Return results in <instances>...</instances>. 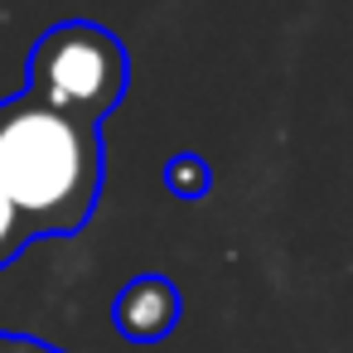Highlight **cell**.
<instances>
[{
  "mask_svg": "<svg viewBox=\"0 0 353 353\" xmlns=\"http://www.w3.org/2000/svg\"><path fill=\"white\" fill-rule=\"evenodd\" d=\"M0 189L34 237H73L102 199V131L15 92L0 102Z\"/></svg>",
  "mask_w": 353,
  "mask_h": 353,
  "instance_id": "obj_1",
  "label": "cell"
},
{
  "mask_svg": "<svg viewBox=\"0 0 353 353\" xmlns=\"http://www.w3.org/2000/svg\"><path fill=\"white\" fill-rule=\"evenodd\" d=\"M126 83H131L126 44L88 20H63L44 30L25 68V92L34 102L92 126H102V117L126 97Z\"/></svg>",
  "mask_w": 353,
  "mask_h": 353,
  "instance_id": "obj_2",
  "label": "cell"
},
{
  "mask_svg": "<svg viewBox=\"0 0 353 353\" xmlns=\"http://www.w3.org/2000/svg\"><path fill=\"white\" fill-rule=\"evenodd\" d=\"M179 314H184V305H179L174 281L155 276V271L126 281L117 290V300H112V324L131 343H160V339H170L179 329Z\"/></svg>",
  "mask_w": 353,
  "mask_h": 353,
  "instance_id": "obj_3",
  "label": "cell"
},
{
  "mask_svg": "<svg viewBox=\"0 0 353 353\" xmlns=\"http://www.w3.org/2000/svg\"><path fill=\"white\" fill-rule=\"evenodd\" d=\"M165 184H170V194H179V199H203L208 184H213V174H208V165H203L199 155H174V160L165 165Z\"/></svg>",
  "mask_w": 353,
  "mask_h": 353,
  "instance_id": "obj_4",
  "label": "cell"
},
{
  "mask_svg": "<svg viewBox=\"0 0 353 353\" xmlns=\"http://www.w3.org/2000/svg\"><path fill=\"white\" fill-rule=\"evenodd\" d=\"M30 242H34V232L25 228V218L15 213V203L6 199V189H0V266H10Z\"/></svg>",
  "mask_w": 353,
  "mask_h": 353,
  "instance_id": "obj_5",
  "label": "cell"
},
{
  "mask_svg": "<svg viewBox=\"0 0 353 353\" xmlns=\"http://www.w3.org/2000/svg\"><path fill=\"white\" fill-rule=\"evenodd\" d=\"M0 353H63V348L39 343V339H30V334H0Z\"/></svg>",
  "mask_w": 353,
  "mask_h": 353,
  "instance_id": "obj_6",
  "label": "cell"
}]
</instances>
